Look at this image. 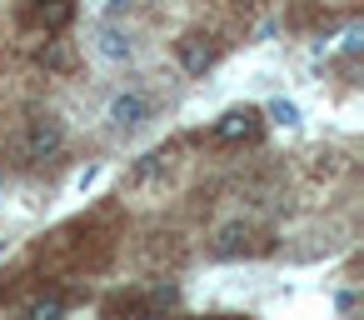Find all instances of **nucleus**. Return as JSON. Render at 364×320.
<instances>
[{
  "instance_id": "obj_1",
  "label": "nucleus",
  "mask_w": 364,
  "mask_h": 320,
  "mask_svg": "<svg viewBox=\"0 0 364 320\" xmlns=\"http://www.w3.org/2000/svg\"><path fill=\"white\" fill-rule=\"evenodd\" d=\"M60 145H65L60 115H31L26 130L11 140V160H16V165H41V160H50Z\"/></svg>"
},
{
  "instance_id": "obj_2",
  "label": "nucleus",
  "mask_w": 364,
  "mask_h": 320,
  "mask_svg": "<svg viewBox=\"0 0 364 320\" xmlns=\"http://www.w3.org/2000/svg\"><path fill=\"white\" fill-rule=\"evenodd\" d=\"M274 250V235L269 230H259V225H250V220H230V225H220L215 230V240H210V255L215 260H255V255H269Z\"/></svg>"
},
{
  "instance_id": "obj_3",
  "label": "nucleus",
  "mask_w": 364,
  "mask_h": 320,
  "mask_svg": "<svg viewBox=\"0 0 364 320\" xmlns=\"http://www.w3.org/2000/svg\"><path fill=\"white\" fill-rule=\"evenodd\" d=\"M264 135V115L255 105H235L215 120V145H255Z\"/></svg>"
},
{
  "instance_id": "obj_4",
  "label": "nucleus",
  "mask_w": 364,
  "mask_h": 320,
  "mask_svg": "<svg viewBox=\"0 0 364 320\" xmlns=\"http://www.w3.org/2000/svg\"><path fill=\"white\" fill-rule=\"evenodd\" d=\"M220 51H225V46H220L210 31H185V36L175 41V61H180L190 76H205V71L220 61Z\"/></svg>"
},
{
  "instance_id": "obj_5",
  "label": "nucleus",
  "mask_w": 364,
  "mask_h": 320,
  "mask_svg": "<svg viewBox=\"0 0 364 320\" xmlns=\"http://www.w3.org/2000/svg\"><path fill=\"white\" fill-rule=\"evenodd\" d=\"M70 21H75V0H31V11H26V26L46 31V36H60Z\"/></svg>"
},
{
  "instance_id": "obj_6",
  "label": "nucleus",
  "mask_w": 364,
  "mask_h": 320,
  "mask_svg": "<svg viewBox=\"0 0 364 320\" xmlns=\"http://www.w3.org/2000/svg\"><path fill=\"white\" fill-rule=\"evenodd\" d=\"M90 46H95V56H100L105 66H125V61L135 56V41H130V31H120V26H100Z\"/></svg>"
},
{
  "instance_id": "obj_7",
  "label": "nucleus",
  "mask_w": 364,
  "mask_h": 320,
  "mask_svg": "<svg viewBox=\"0 0 364 320\" xmlns=\"http://www.w3.org/2000/svg\"><path fill=\"white\" fill-rule=\"evenodd\" d=\"M105 120H110V125H120V130L145 125V120H150V96H140V91L115 96V100H110V110H105Z\"/></svg>"
},
{
  "instance_id": "obj_8",
  "label": "nucleus",
  "mask_w": 364,
  "mask_h": 320,
  "mask_svg": "<svg viewBox=\"0 0 364 320\" xmlns=\"http://www.w3.org/2000/svg\"><path fill=\"white\" fill-rule=\"evenodd\" d=\"M170 165H175V150H150V155L130 170V185H135V190H145V185H155L160 175H170Z\"/></svg>"
},
{
  "instance_id": "obj_9",
  "label": "nucleus",
  "mask_w": 364,
  "mask_h": 320,
  "mask_svg": "<svg viewBox=\"0 0 364 320\" xmlns=\"http://www.w3.org/2000/svg\"><path fill=\"white\" fill-rule=\"evenodd\" d=\"M70 310V295L65 290H41L31 305H26V320H60Z\"/></svg>"
},
{
  "instance_id": "obj_10",
  "label": "nucleus",
  "mask_w": 364,
  "mask_h": 320,
  "mask_svg": "<svg viewBox=\"0 0 364 320\" xmlns=\"http://www.w3.org/2000/svg\"><path fill=\"white\" fill-rule=\"evenodd\" d=\"M41 66H46V71H60V76H65V71L75 66V51H70L65 41H46V51H41Z\"/></svg>"
},
{
  "instance_id": "obj_11",
  "label": "nucleus",
  "mask_w": 364,
  "mask_h": 320,
  "mask_svg": "<svg viewBox=\"0 0 364 320\" xmlns=\"http://www.w3.org/2000/svg\"><path fill=\"white\" fill-rule=\"evenodd\" d=\"M269 115H274L279 125H294V120H299V110H294L289 100H274V105H269Z\"/></svg>"
}]
</instances>
